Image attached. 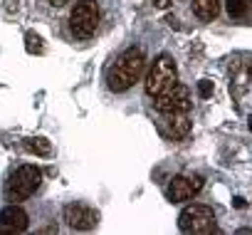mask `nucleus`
Instances as JSON below:
<instances>
[{
    "label": "nucleus",
    "mask_w": 252,
    "mask_h": 235,
    "mask_svg": "<svg viewBox=\"0 0 252 235\" xmlns=\"http://www.w3.org/2000/svg\"><path fill=\"white\" fill-rule=\"evenodd\" d=\"M146 69V55L141 47H129L119 55V60L114 62V67L106 74V87L111 92H126L129 87H134L141 74Z\"/></svg>",
    "instance_id": "1"
},
{
    "label": "nucleus",
    "mask_w": 252,
    "mask_h": 235,
    "mask_svg": "<svg viewBox=\"0 0 252 235\" xmlns=\"http://www.w3.org/2000/svg\"><path fill=\"white\" fill-rule=\"evenodd\" d=\"M99 28V5L96 0H79L69 15V30L74 37L87 40L96 33Z\"/></svg>",
    "instance_id": "2"
},
{
    "label": "nucleus",
    "mask_w": 252,
    "mask_h": 235,
    "mask_svg": "<svg viewBox=\"0 0 252 235\" xmlns=\"http://www.w3.org/2000/svg\"><path fill=\"white\" fill-rule=\"evenodd\" d=\"M40 181H42V171L37 166H30V164L28 166H20L10 176V181L5 186L8 201H25V198H30L40 188Z\"/></svg>",
    "instance_id": "3"
},
{
    "label": "nucleus",
    "mask_w": 252,
    "mask_h": 235,
    "mask_svg": "<svg viewBox=\"0 0 252 235\" xmlns=\"http://www.w3.org/2000/svg\"><path fill=\"white\" fill-rule=\"evenodd\" d=\"M176 82H178V69H176L173 57L158 55V57L154 60L149 74H146V92H149L151 97H156V94H161L163 89H168V87L176 84Z\"/></svg>",
    "instance_id": "4"
},
{
    "label": "nucleus",
    "mask_w": 252,
    "mask_h": 235,
    "mask_svg": "<svg viewBox=\"0 0 252 235\" xmlns=\"http://www.w3.org/2000/svg\"><path fill=\"white\" fill-rule=\"evenodd\" d=\"M178 228L183 233H195V235H205V233H218L215 225V215L208 205H188L181 215H178Z\"/></svg>",
    "instance_id": "5"
},
{
    "label": "nucleus",
    "mask_w": 252,
    "mask_h": 235,
    "mask_svg": "<svg viewBox=\"0 0 252 235\" xmlns=\"http://www.w3.org/2000/svg\"><path fill=\"white\" fill-rule=\"evenodd\" d=\"M154 106L161 114H173V111H188L190 109V92L186 84H171L161 94L154 97Z\"/></svg>",
    "instance_id": "6"
},
{
    "label": "nucleus",
    "mask_w": 252,
    "mask_h": 235,
    "mask_svg": "<svg viewBox=\"0 0 252 235\" xmlns=\"http://www.w3.org/2000/svg\"><path fill=\"white\" fill-rule=\"evenodd\" d=\"M200 188H203V176H176L166 188V198L171 203H183L190 201Z\"/></svg>",
    "instance_id": "7"
},
{
    "label": "nucleus",
    "mask_w": 252,
    "mask_h": 235,
    "mask_svg": "<svg viewBox=\"0 0 252 235\" xmlns=\"http://www.w3.org/2000/svg\"><path fill=\"white\" fill-rule=\"evenodd\" d=\"M64 220L74 230H92L99 223V213L94 208L84 205V203H69L64 208Z\"/></svg>",
    "instance_id": "8"
},
{
    "label": "nucleus",
    "mask_w": 252,
    "mask_h": 235,
    "mask_svg": "<svg viewBox=\"0 0 252 235\" xmlns=\"http://www.w3.org/2000/svg\"><path fill=\"white\" fill-rule=\"evenodd\" d=\"M30 225L28 213L20 205H8L0 210V235H15V233H25Z\"/></svg>",
    "instance_id": "9"
},
{
    "label": "nucleus",
    "mask_w": 252,
    "mask_h": 235,
    "mask_svg": "<svg viewBox=\"0 0 252 235\" xmlns=\"http://www.w3.org/2000/svg\"><path fill=\"white\" fill-rule=\"evenodd\" d=\"M166 116V129L173 139H183L190 132V119L188 111H173V114H163Z\"/></svg>",
    "instance_id": "10"
},
{
    "label": "nucleus",
    "mask_w": 252,
    "mask_h": 235,
    "mask_svg": "<svg viewBox=\"0 0 252 235\" xmlns=\"http://www.w3.org/2000/svg\"><path fill=\"white\" fill-rule=\"evenodd\" d=\"M193 13L200 20H215L220 13V0H193Z\"/></svg>",
    "instance_id": "11"
},
{
    "label": "nucleus",
    "mask_w": 252,
    "mask_h": 235,
    "mask_svg": "<svg viewBox=\"0 0 252 235\" xmlns=\"http://www.w3.org/2000/svg\"><path fill=\"white\" fill-rule=\"evenodd\" d=\"M250 5H252V0H225L227 15H230V18H235V20L245 18V15H247V10H250Z\"/></svg>",
    "instance_id": "12"
},
{
    "label": "nucleus",
    "mask_w": 252,
    "mask_h": 235,
    "mask_svg": "<svg viewBox=\"0 0 252 235\" xmlns=\"http://www.w3.org/2000/svg\"><path fill=\"white\" fill-rule=\"evenodd\" d=\"M25 146H28V151H32V154H37V156H50V154H52V144H50L45 136L28 139Z\"/></svg>",
    "instance_id": "13"
},
{
    "label": "nucleus",
    "mask_w": 252,
    "mask_h": 235,
    "mask_svg": "<svg viewBox=\"0 0 252 235\" xmlns=\"http://www.w3.org/2000/svg\"><path fill=\"white\" fill-rule=\"evenodd\" d=\"M25 47H28V52H30V55H42V52H45L42 37H40V35H35V33H28V35H25Z\"/></svg>",
    "instance_id": "14"
},
{
    "label": "nucleus",
    "mask_w": 252,
    "mask_h": 235,
    "mask_svg": "<svg viewBox=\"0 0 252 235\" xmlns=\"http://www.w3.org/2000/svg\"><path fill=\"white\" fill-rule=\"evenodd\" d=\"M198 94H200L203 99H208V97L213 94V82H208V79H200V82H198Z\"/></svg>",
    "instance_id": "15"
},
{
    "label": "nucleus",
    "mask_w": 252,
    "mask_h": 235,
    "mask_svg": "<svg viewBox=\"0 0 252 235\" xmlns=\"http://www.w3.org/2000/svg\"><path fill=\"white\" fill-rule=\"evenodd\" d=\"M168 3H171V0H154L156 8H168Z\"/></svg>",
    "instance_id": "16"
},
{
    "label": "nucleus",
    "mask_w": 252,
    "mask_h": 235,
    "mask_svg": "<svg viewBox=\"0 0 252 235\" xmlns=\"http://www.w3.org/2000/svg\"><path fill=\"white\" fill-rule=\"evenodd\" d=\"M50 3H52V5H57V8H62V5H67V3H69V0H50Z\"/></svg>",
    "instance_id": "17"
},
{
    "label": "nucleus",
    "mask_w": 252,
    "mask_h": 235,
    "mask_svg": "<svg viewBox=\"0 0 252 235\" xmlns=\"http://www.w3.org/2000/svg\"><path fill=\"white\" fill-rule=\"evenodd\" d=\"M250 132H252V119H250Z\"/></svg>",
    "instance_id": "18"
}]
</instances>
